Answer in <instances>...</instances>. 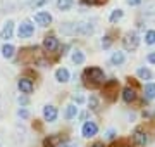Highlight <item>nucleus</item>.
Returning a JSON list of instances; mask_svg holds the SVG:
<instances>
[{
    "mask_svg": "<svg viewBox=\"0 0 155 147\" xmlns=\"http://www.w3.org/2000/svg\"><path fill=\"white\" fill-rule=\"evenodd\" d=\"M83 80L88 87H97L100 83H104L105 80V74H104V69L100 68H86L83 73Z\"/></svg>",
    "mask_w": 155,
    "mask_h": 147,
    "instance_id": "1",
    "label": "nucleus"
},
{
    "mask_svg": "<svg viewBox=\"0 0 155 147\" xmlns=\"http://www.w3.org/2000/svg\"><path fill=\"white\" fill-rule=\"evenodd\" d=\"M122 47L127 52H134L140 47V35L136 31H127L122 36Z\"/></svg>",
    "mask_w": 155,
    "mask_h": 147,
    "instance_id": "2",
    "label": "nucleus"
},
{
    "mask_svg": "<svg viewBox=\"0 0 155 147\" xmlns=\"http://www.w3.org/2000/svg\"><path fill=\"white\" fill-rule=\"evenodd\" d=\"M117 88H119V80H107L104 83V95L107 97V101H114L117 95Z\"/></svg>",
    "mask_w": 155,
    "mask_h": 147,
    "instance_id": "3",
    "label": "nucleus"
},
{
    "mask_svg": "<svg viewBox=\"0 0 155 147\" xmlns=\"http://www.w3.org/2000/svg\"><path fill=\"white\" fill-rule=\"evenodd\" d=\"M59 47H61V43H59V38H57L55 35H47L43 38V50L45 52L54 54V52L59 50Z\"/></svg>",
    "mask_w": 155,
    "mask_h": 147,
    "instance_id": "4",
    "label": "nucleus"
},
{
    "mask_svg": "<svg viewBox=\"0 0 155 147\" xmlns=\"http://www.w3.org/2000/svg\"><path fill=\"white\" fill-rule=\"evenodd\" d=\"M35 35V24L31 21H22L17 28V36L19 38H31Z\"/></svg>",
    "mask_w": 155,
    "mask_h": 147,
    "instance_id": "5",
    "label": "nucleus"
},
{
    "mask_svg": "<svg viewBox=\"0 0 155 147\" xmlns=\"http://www.w3.org/2000/svg\"><path fill=\"white\" fill-rule=\"evenodd\" d=\"M33 21L38 24V26H41V28H47V26L52 24V14L47 12V11H40L33 16Z\"/></svg>",
    "mask_w": 155,
    "mask_h": 147,
    "instance_id": "6",
    "label": "nucleus"
},
{
    "mask_svg": "<svg viewBox=\"0 0 155 147\" xmlns=\"http://www.w3.org/2000/svg\"><path fill=\"white\" fill-rule=\"evenodd\" d=\"M17 87H19L21 94H24V95H29V94L35 90L33 80L26 78V76H24V78H19V81H17Z\"/></svg>",
    "mask_w": 155,
    "mask_h": 147,
    "instance_id": "7",
    "label": "nucleus"
},
{
    "mask_svg": "<svg viewBox=\"0 0 155 147\" xmlns=\"http://www.w3.org/2000/svg\"><path fill=\"white\" fill-rule=\"evenodd\" d=\"M97 132H98V126H97L95 121H86V123L83 125V128H81V133H83V137H86V138L95 137Z\"/></svg>",
    "mask_w": 155,
    "mask_h": 147,
    "instance_id": "8",
    "label": "nucleus"
},
{
    "mask_svg": "<svg viewBox=\"0 0 155 147\" xmlns=\"http://www.w3.org/2000/svg\"><path fill=\"white\" fill-rule=\"evenodd\" d=\"M12 35H14V21L9 19V21L4 24V28L0 29V38L2 40H11Z\"/></svg>",
    "mask_w": 155,
    "mask_h": 147,
    "instance_id": "9",
    "label": "nucleus"
},
{
    "mask_svg": "<svg viewBox=\"0 0 155 147\" xmlns=\"http://www.w3.org/2000/svg\"><path fill=\"white\" fill-rule=\"evenodd\" d=\"M133 140H134L136 145L145 147V145H147V142H148V137H147V133H145L141 128H136V130L133 132Z\"/></svg>",
    "mask_w": 155,
    "mask_h": 147,
    "instance_id": "10",
    "label": "nucleus"
},
{
    "mask_svg": "<svg viewBox=\"0 0 155 147\" xmlns=\"http://www.w3.org/2000/svg\"><path fill=\"white\" fill-rule=\"evenodd\" d=\"M122 101L126 102V104H131V102L136 101V90H134V87L127 85L122 88Z\"/></svg>",
    "mask_w": 155,
    "mask_h": 147,
    "instance_id": "11",
    "label": "nucleus"
},
{
    "mask_svg": "<svg viewBox=\"0 0 155 147\" xmlns=\"http://www.w3.org/2000/svg\"><path fill=\"white\" fill-rule=\"evenodd\" d=\"M64 144V138L61 135H48L43 140V147H61Z\"/></svg>",
    "mask_w": 155,
    "mask_h": 147,
    "instance_id": "12",
    "label": "nucleus"
},
{
    "mask_svg": "<svg viewBox=\"0 0 155 147\" xmlns=\"http://www.w3.org/2000/svg\"><path fill=\"white\" fill-rule=\"evenodd\" d=\"M57 116H59V113H57L55 106H45V108H43V118H45V121L52 123V121H55V119H57Z\"/></svg>",
    "mask_w": 155,
    "mask_h": 147,
    "instance_id": "13",
    "label": "nucleus"
},
{
    "mask_svg": "<svg viewBox=\"0 0 155 147\" xmlns=\"http://www.w3.org/2000/svg\"><path fill=\"white\" fill-rule=\"evenodd\" d=\"M69 78H71V74H69V71H67L66 68H59L55 71V80L59 83H67Z\"/></svg>",
    "mask_w": 155,
    "mask_h": 147,
    "instance_id": "14",
    "label": "nucleus"
},
{
    "mask_svg": "<svg viewBox=\"0 0 155 147\" xmlns=\"http://www.w3.org/2000/svg\"><path fill=\"white\" fill-rule=\"evenodd\" d=\"M124 61H126V56H124V52H114L110 56V64L112 66H122L124 64Z\"/></svg>",
    "mask_w": 155,
    "mask_h": 147,
    "instance_id": "15",
    "label": "nucleus"
},
{
    "mask_svg": "<svg viewBox=\"0 0 155 147\" xmlns=\"http://www.w3.org/2000/svg\"><path fill=\"white\" fill-rule=\"evenodd\" d=\"M122 17H124V11L122 9H114L110 12V16H109V21H110V24H117Z\"/></svg>",
    "mask_w": 155,
    "mask_h": 147,
    "instance_id": "16",
    "label": "nucleus"
},
{
    "mask_svg": "<svg viewBox=\"0 0 155 147\" xmlns=\"http://www.w3.org/2000/svg\"><path fill=\"white\" fill-rule=\"evenodd\" d=\"M143 16H145V19H147V17H150V19H155V4H153V2H148V4H145Z\"/></svg>",
    "mask_w": 155,
    "mask_h": 147,
    "instance_id": "17",
    "label": "nucleus"
},
{
    "mask_svg": "<svg viewBox=\"0 0 155 147\" xmlns=\"http://www.w3.org/2000/svg\"><path fill=\"white\" fill-rule=\"evenodd\" d=\"M136 76H138L140 80L150 81V80H152V71L147 69V68H138V69H136Z\"/></svg>",
    "mask_w": 155,
    "mask_h": 147,
    "instance_id": "18",
    "label": "nucleus"
},
{
    "mask_svg": "<svg viewBox=\"0 0 155 147\" xmlns=\"http://www.w3.org/2000/svg\"><path fill=\"white\" fill-rule=\"evenodd\" d=\"M71 59H72V62L76 64V66H79V64H83L84 62V52H81V50H72V56H71Z\"/></svg>",
    "mask_w": 155,
    "mask_h": 147,
    "instance_id": "19",
    "label": "nucleus"
},
{
    "mask_svg": "<svg viewBox=\"0 0 155 147\" xmlns=\"http://www.w3.org/2000/svg\"><path fill=\"white\" fill-rule=\"evenodd\" d=\"M14 52H16V49L11 43H5V45L2 47V56L5 57V59H12L14 57Z\"/></svg>",
    "mask_w": 155,
    "mask_h": 147,
    "instance_id": "20",
    "label": "nucleus"
},
{
    "mask_svg": "<svg viewBox=\"0 0 155 147\" xmlns=\"http://www.w3.org/2000/svg\"><path fill=\"white\" fill-rule=\"evenodd\" d=\"M145 99L147 101L155 99V83H147L145 85Z\"/></svg>",
    "mask_w": 155,
    "mask_h": 147,
    "instance_id": "21",
    "label": "nucleus"
},
{
    "mask_svg": "<svg viewBox=\"0 0 155 147\" xmlns=\"http://www.w3.org/2000/svg\"><path fill=\"white\" fill-rule=\"evenodd\" d=\"M74 5V0H57V9L59 11H69L71 7Z\"/></svg>",
    "mask_w": 155,
    "mask_h": 147,
    "instance_id": "22",
    "label": "nucleus"
},
{
    "mask_svg": "<svg viewBox=\"0 0 155 147\" xmlns=\"http://www.w3.org/2000/svg\"><path fill=\"white\" fill-rule=\"evenodd\" d=\"M64 116H66V119H74L78 116V108L74 106V104H69L66 108V113H64Z\"/></svg>",
    "mask_w": 155,
    "mask_h": 147,
    "instance_id": "23",
    "label": "nucleus"
},
{
    "mask_svg": "<svg viewBox=\"0 0 155 147\" xmlns=\"http://www.w3.org/2000/svg\"><path fill=\"white\" fill-rule=\"evenodd\" d=\"M145 43L147 45H153L155 43V29H148L145 33Z\"/></svg>",
    "mask_w": 155,
    "mask_h": 147,
    "instance_id": "24",
    "label": "nucleus"
},
{
    "mask_svg": "<svg viewBox=\"0 0 155 147\" xmlns=\"http://www.w3.org/2000/svg\"><path fill=\"white\" fill-rule=\"evenodd\" d=\"M112 42H114V38H112V35H110V33H107L105 36L102 38V47H104V49H110Z\"/></svg>",
    "mask_w": 155,
    "mask_h": 147,
    "instance_id": "25",
    "label": "nucleus"
},
{
    "mask_svg": "<svg viewBox=\"0 0 155 147\" xmlns=\"http://www.w3.org/2000/svg\"><path fill=\"white\" fill-rule=\"evenodd\" d=\"M88 106H90L91 111H97V109H98V97H97V95L90 97V99H88Z\"/></svg>",
    "mask_w": 155,
    "mask_h": 147,
    "instance_id": "26",
    "label": "nucleus"
},
{
    "mask_svg": "<svg viewBox=\"0 0 155 147\" xmlns=\"http://www.w3.org/2000/svg\"><path fill=\"white\" fill-rule=\"evenodd\" d=\"M84 5H104V4H107L109 0H81Z\"/></svg>",
    "mask_w": 155,
    "mask_h": 147,
    "instance_id": "27",
    "label": "nucleus"
},
{
    "mask_svg": "<svg viewBox=\"0 0 155 147\" xmlns=\"http://www.w3.org/2000/svg\"><path fill=\"white\" fill-rule=\"evenodd\" d=\"M17 116L22 118V119H26V118H29V113L26 111V109H19V111H17Z\"/></svg>",
    "mask_w": 155,
    "mask_h": 147,
    "instance_id": "28",
    "label": "nucleus"
},
{
    "mask_svg": "<svg viewBox=\"0 0 155 147\" xmlns=\"http://www.w3.org/2000/svg\"><path fill=\"white\" fill-rule=\"evenodd\" d=\"M126 4L131 5V7H136V5H140V4H143V0H126Z\"/></svg>",
    "mask_w": 155,
    "mask_h": 147,
    "instance_id": "29",
    "label": "nucleus"
},
{
    "mask_svg": "<svg viewBox=\"0 0 155 147\" xmlns=\"http://www.w3.org/2000/svg\"><path fill=\"white\" fill-rule=\"evenodd\" d=\"M72 101L76 102V104H83V102H84V97H83V95H72Z\"/></svg>",
    "mask_w": 155,
    "mask_h": 147,
    "instance_id": "30",
    "label": "nucleus"
},
{
    "mask_svg": "<svg viewBox=\"0 0 155 147\" xmlns=\"http://www.w3.org/2000/svg\"><path fill=\"white\" fill-rule=\"evenodd\" d=\"M52 0H38V2H35L33 4V7H41V5H45V4H50Z\"/></svg>",
    "mask_w": 155,
    "mask_h": 147,
    "instance_id": "31",
    "label": "nucleus"
},
{
    "mask_svg": "<svg viewBox=\"0 0 155 147\" xmlns=\"http://www.w3.org/2000/svg\"><path fill=\"white\" fill-rule=\"evenodd\" d=\"M147 61H148L150 64H155V52H150L148 57H147Z\"/></svg>",
    "mask_w": 155,
    "mask_h": 147,
    "instance_id": "32",
    "label": "nucleus"
},
{
    "mask_svg": "<svg viewBox=\"0 0 155 147\" xmlns=\"http://www.w3.org/2000/svg\"><path fill=\"white\" fill-rule=\"evenodd\" d=\"M114 137H116V130H109V132H107V138H110V140H112Z\"/></svg>",
    "mask_w": 155,
    "mask_h": 147,
    "instance_id": "33",
    "label": "nucleus"
},
{
    "mask_svg": "<svg viewBox=\"0 0 155 147\" xmlns=\"http://www.w3.org/2000/svg\"><path fill=\"white\" fill-rule=\"evenodd\" d=\"M19 104L21 106H26L28 104V97H19Z\"/></svg>",
    "mask_w": 155,
    "mask_h": 147,
    "instance_id": "34",
    "label": "nucleus"
},
{
    "mask_svg": "<svg viewBox=\"0 0 155 147\" xmlns=\"http://www.w3.org/2000/svg\"><path fill=\"white\" fill-rule=\"evenodd\" d=\"M61 147H76V144H74V142H64Z\"/></svg>",
    "mask_w": 155,
    "mask_h": 147,
    "instance_id": "35",
    "label": "nucleus"
},
{
    "mask_svg": "<svg viewBox=\"0 0 155 147\" xmlns=\"http://www.w3.org/2000/svg\"><path fill=\"white\" fill-rule=\"evenodd\" d=\"M91 147H105V145H104V142H95Z\"/></svg>",
    "mask_w": 155,
    "mask_h": 147,
    "instance_id": "36",
    "label": "nucleus"
}]
</instances>
